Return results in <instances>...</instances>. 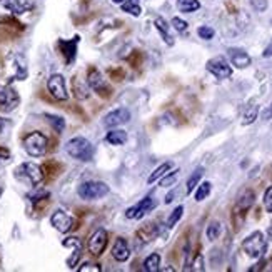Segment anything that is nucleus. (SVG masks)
I'll use <instances>...</instances> for the list:
<instances>
[{"label": "nucleus", "mask_w": 272, "mask_h": 272, "mask_svg": "<svg viewBox=\"0 0 272 272\" xmlns=\"http://www.w3.org/2000/svg\"><path fill=\"white\" fill-rule=\"evenodd\" d=\"M66 152L72 159L80 160V162H89L94 157V145L85 137H73L66 144Z\"/></svg>", "instance_id": "nucleus-1"}, {"label": "nucleus", "mask_w": 272, "mask_h": 272, "mask_svg": "<svg viewBox=\"0 0 272 272\" xmlns=\"http://www.w3.org/2000/svg\"><path fill=\"white\" fill-rule=\"evenodd\" d=\"M24 149L30 157H44L49 149V139L42 132L34 131L24 137Z\"/></svg>", "instance_id": "nucleus-2"}, {"label": "nucleus", "mask_w": 272, "mask_h": 272, "mask_svg": "<svg viewBox=\"0 0 272 272\" xmlns=\"http://www.w3.org/2000/svg\"><path fill=\"white\" fill-rule=\"evenodd\" d=\"M15 177L18 181L29 184V186H39L44 181V170L40 165L34 162H24L15 169Z\"/></svg>", "instance_id": "nucleus-3"}, {"label": "nucleus", "mask_w": 272, "mask_h": 272, "mask_svg": "<svg viewBox=\"0 0 272 272\" xmlns=\"http://www.w3.org/2000/svg\"><path fill=\"white\" fill-rule=\"evenodd\" d=\"M242 249L251 259H261L267 251V241L264 234H262L261 230L252 232L251 236L246 237V241L242 242Z\"/></svg>", "instance_id": "nucleus-4"}, {"label": "nucleus", "mask_w": 272, "mask_h": 272, "mask_svg": "<svg viewBox=\"0 0 272 272\" xmlns=\"http://www.w3.org/2000/svg\"><path fill=\"white\" fill-rule=\"evenodd\" d=\"M77 194H79V197L84 201L102 199V197H105L109 194V186L100 181H89V182L80 184L79 189H77Z\"/></svg>", "instance_id": "nucleus-5"}, {"label": "nucleus", "mask_w": 272, "mask_h": 272, "mask_svg": "<svg viewBox=\"0 0 272 272\" xmlns=\"http://www.w3.org/2000/svg\"><path fill=\"white\" fill-rule=\"evenodd\" d=\"M20 97H18L17 90L10 85H0V110L2 112H12L17 109Z\"/></svg>", "instance_id": "nucleus-6"}, {"label": "nucleus", "mask_w": 272, "mask_h": 272, "mask_svg": "<svg viewBox=\"0 0 272 272\" xmlns=\"http://www.w3.org/2000/svg\"><path fill=\"white\" fill-rule=\"evenodd\" d=\"M47 89L50 92V95L57 100H67L68 99V92L66 85V77L61 73H54L49 77L47 80Z\"/></svg>", "instance_id": "nucleus-7"}, {"label": "nucleus", "mask_w": 272, "mask_h": 272, "mask_svg": "<svg viewBox=\"0 0 272 272\" xmlns=\"http://www.w3.org/2000/svg\"><path fill=\"white\" fill-rule=\"evenodd\" d=\"M205 68L217 79H229L232 75V67L224 57H214L205 64Z\"/></svg>", "instance_id": "nucleus-8"}, {"label": "nucleus", "mask_w": 272, "mask_h": 272, "mask_svg": "<svg viewBox=\"0 0 272 272\" xmlns=\"http://www.w3.org/2000/svg\"><path fill=\"white\" fill-rule=\"evenodd\" d=\"M107 242H109L107 230H105V229H97L95 232L90 236L87 247H89L90 254L97 257V256H100L105 251V247H107Z\"/></svg>", "instance_id": "nucleus-9"}, {"label": "nucleus", "mask_w": 272, "mask_h": 272, "mask_svg": "<svg viewBox=\"0 0 272 272\" xmlns=\"http://www.w3.org/2000/svg\"><path fill=\"white\" fill-rule=\"evenodd\" d=\"M131 121V112H129L127 109H115L112 112H109L107 115L104 117V126L107 129H115L119 126H124V124H127Z\"/></svg>", "instance_id": "nucleus-10"}, {"label": "nucleus", "mask_w": 272, "mask_h": 272, "mask_svg": "<svg viewBox=\"0 0 272 272\" xmlns=\"http://www.w3.org/2000/svg\"><path fill=\"white\" fill-rule=\"evenodd\" d=\"M87 84H89V87L92 90H95L99 95H110V87L105 84L102 73H100L97 68H90L89 75H87Z\"/></svg>", "instance_id": "nucleus-11"}, {"label": "nucleus", "mask_w": 272, "mask_h": 272, "mask_svg": "<svg viewBox=\"0 0 272 272\" xmlns=\"http://www.w3.org/2000/svg\"><path fill=\"white\" fill-rule=\"evenodd\" d=\"M50 224L54 225V229H57L59 232L66 234L73 227V217L67 214L66 210H55L50 215Z\"/></svg>", "instance_id": "nucleus-12"}, {"label": "nucleus", "mask_w": 272, "mask_h": 272, "mask_svg": "<svg viewBox=\"0 0 272 272\" xmlns=\"http://www.w3.org/2000/svg\"><path fill=\"white\" fill-rule=\"evenodd\" d=\"M154 205H155L154 199H152V197H145V199H142L139 204L132 205L131 209L126 210V217L127 219H140V217H144L147 212H150L154 209Z\"/></svg>", "instance_id": "nucleus-13"}, {"label": "nucleus", "mask_w": 272, "mask_h": 272, "mask_svg": "<svg viewBox=\"0 0 272 272\" xmlns=\"http://www.w3.org/2000/svg\"><path fill=\"white\" fill-rule=\"evenodd\" d=\"M227 55H229V61L232 64L234 67L237 68H247L249 66L252 64V59L244 49H237V47H230L227 50Z\"/></svg>", "instance_id": "nucleus-14"}, {"label": "nucleus", "mask_w": 272, "mask_h": 272, "mask_svg": "<svg viewBox=\"0 0 272 272\" xmlns=\"http://www.w3.org/2000/svg\"><path fill=\"white\" fill-rule=\"evenodd\" d=\"M79 40H80V37L75 35L72 40H61V42H59V47H61L62 55L66 57V62L67 64H72L73 61H75L77 45H79Z\"/></svg>", "instance_id": "nucleus-15"}, {"label": "nucleus", "mask_w": 272, "mask_h": 272, "mask_svg": "<svg viewBox=\"0 0 272 272\" xmlns=\"http://www.w3.org/2000/svg\"><path fill=\"white\" fill-rule=\"evenodd\" d=\"M254 201H256L254 192H252V191H246L241 197H239L237 204H236V207H234V214H241V217L244 219V215H246V212L252 207Z\"/></svg>", "instance_id": "nucleus-16"}, {"label": "nucleus", "mask_w": 272, "mask_h": 272, "mask_svg": "<svg viewBox=\"0 0 272 272\" xmlns=\"http://www.w3.org/2000/svg\"><path fill=\"white\" fill-rule=\"evenodd\" d=\"M112 256H114V259L119 262H126L129 257H131V247H129L126 239L119 237L117 241H115L114 247H112Z\"/></svg>", "instance_id": "nucleus-17"}, {"label": "nucleus", "mask_w": 272, "mask_h": 272, "mask_svg": "<svg viewBox=\"0 0 272 272\" xmlns=\"http://www.w3.org/2000/svg\"><path fill=\"white\" fill-rule=\"evenodd\" d=\"M154 25H155V29L159 30V34L164 39V42L167 45H174V37H172V34H170V25L165 22V18L157 17L154 22Z\"/></svg>", "instance_id": "nucleus-18"}, {"label": "nucleus", "mask_w": 272, "mask_h": 272, "mask_svg": "<svg viewBox=\"0 0 272 272\" xmlns=\"http://www.w3.org/2000/svg\"><path fill=\"white\" fill-rule=\"evenodd\" d=\"M105 140H107L109 144H112V145H124L127 142V132L115 127V129H112V131L107 134Z\"/></svg>", "instance_id": "nucleus-19"}, {"label": "nucleus", "mask_w": 272, "mask_h": 272, "mask_svg": "<svg viewBox=\"0 0 272 272\" xmlns=\"http://www.w3.org/2000/svg\"><path fill=\"white\" fill-rule=\"evenodd\" d=\"M13 17H15V12L10 7L8 0H0V24H8L13 20Z\"/></svg>", "instance_id": "nucleus-20"}, {"label": "nucleus", "mask_w": 272, "mask_h": 272, "mask_svg": "<svg viewBox=\"0 0 272 272\" xmlns=\"http://www.w3.org/2000/svg\"><path fill=\"white\" fill-rule=\"evenodd\" d=\"M177 8L182 13H192L201 8L199 0H177Z\"/></svg>", "instance_id": "nucleus-21"}, {"label": "nucleus", "mask_w": 272, "mask_h": 272, "mask_svg": "<svg viewBox=\"0 0 272 272\" xmlns=\"http://www.w3.org/2000/svg\"><path fill=\"white\" fill-rule=\"evenodd\" d=\"M202 176H204V169H202V167L194 170L192 176L187 179V184H186V192H187V194H192V192H194V189L199 186V182H201Z\"/></svg>", "instance_id": "nucleus-22"}, {"label": "nucleus", "mask_w": 272, "mask_h": 272, "mask_svg": "<svg viewBox=\"0 0 272 272\" xmlns=\"http://www.w3.org/2000/svg\"><path fill=\"white\" fill-rule=\"evenodd\" d=\"M121 5H122V10L127 12V13H131L132 17H139L140 13H142L139 0H124Z\"/></svg>", "instance_id": "nucleus-23"}, {"label": "nucleus", "mask_w": 272, "mask_h": 272, "mask_svg": "<svg viewBox=\"0 0 272 272\" xmlns=\"http://www.w3.org/2000/svg\"><path fill=\"white\" fill-rule=\"evenodd\" d=\"M170 169H172V162H164V164H160L159 167L155 169L154 172H152L150 176H149V179H147V182H149V184H154L155 181H159L160 177H164Z\"/></svg>", "instance_id": "nucleus-24"}, {"label": "nucleus", "mask_w": 272, "mask_h": 272, "mask_svg": "<svg viewBox=\"0 0 272 272\" xmlns=\"http://www.w3.org/2000/svg\"><path fill=\"white\" fill-rule=\"evenodd\" d=\"M8 3H10V7L13 8L15 15H20V13L30 10L34 2H32V0H8Z\"/></svg>", "instance_id": "nucleus-25"}, {"label": "nucleus", "mask_w": 272, "mask_h": 272, "mask_svg": "<svg viewBox=\"0 0 272 272\" xmlns=\"http://www.w3.org/2000/svg\"><path fill=\"white\" fill-rule=\"evenodd\" d=\"M160 269V256L159 254H150L144 261V271L145 272H157Z\"/></svg>", "instance_id": "nucleus-26"}, {"label": "nucleus", "mask_w": 272, "mask_h": 272, "mask_svg": "<svg viewBox=\"0 0 272 272\" xmlns=\"http://www.w3.org/2000/svg\"><path fill=\"white\" fill-rule=\"evenodd\" d=\"M45 119H47V122L52 126V129L57 134H62V131L66 129V121L61 117V115H52V114H47L45 115Z\"/></svg>", "instance_id": "nucleus-27"}, {"label": "nucleus", "mask_w": 272, "mask_h": 272, "mask_svg": "<svg viewBox=\"0 0 272 272\" xmlns=\"http://www.w3.org/2000/svg\"><path fill=\"white\" fill-rule=\"evenodd\" d=\"M257 115H259V105H251L242 115V126H251L252 122H256Z\"/></svg>", "instance_id": "nucleus-28"}, {"label": "nucleus", "mask_w": 272, "mask_h": 272, "mask_svg": "<svg viewBox=\"0 0 272 272\" xmlns=\"http://www.w3.org/2000/svg\"><path fill=\"white\" fill-rule=\"evenodd\" d=\"M220 232H222V225H220V222H217V220H214V222H210L209 225H207V239L209 241H215V239H219Z\"/></svg>", "instance_id": "nucleus-29"}, {"label": "nucleus", "mask_w": 272, "mask_h": 272, "mask_svg": "<svg viewBox=\"0 0 272 272\" xmlns=\"http://www.w3.org/2000/svg\"><path fill=\"white\" fill-rule=\"evenodd\" d=\"M210 189H212V186H210V182H202V184H199L197 186V191H196V201L197 202H202V201H205L207 197H209V194H210Z\"/></svg>", "instance_id": "nucleus-30"}, {"label": "nucleus", "mask_w": 272, "mask_h": 272, "mask_svg": "<svg viewBox=\"0 0 272 272\" xmlns=\"http://www.w3.org/2000/svg\"><path fill=\"white\" fill-rule=\"evenodd\" d=\"M73 95L77 99H87L89 97V87L82 84L79 79H73Z\"/></svg>", "instance_id": "nucleus-31"}, {"label": "nucleus", "mask_w": 272, "mask_h": 272, "mask_svg": "<svg viewBox=\"0 0 272 272\" xmlns=\"http://www.w3.org/2000/svg\"><path fill=\"white\" fill-rule=\"evenodd\" d=\"M159 234V230H157V227H155L154 224H149V225H145L144 229L140 230L139 232V236L140 237H144V242H149V241H152L155 236Z\"/></svg>", "instance_id": "nucleus-32"}, {"label": "nucleus", "mask_w": 272, "mask_h": 272, "mask_svg": "<svg viewBox=\"0 0 272 272\" xmlns=\"http://www.w3.org/2000/svg\"><path fill=\"white\" fill-rule=\"evenodd\" d=\"M179 172H181V170L176 169V170H172L170 174H165L164 177H160V187H170V186H174V184L177 182Z\"/></svg>", "instance_id": "nucleus-33"}, {"label": "nucleus", "mask_w": 272, "mask_h": 272, "mask_svg": "<svg viewBox=\"0 0 272 272\" xmlns=\"http://www.w3.org/2000/svg\"><path fill=\"white\" fill-rule=\"evenodd\" d=\"M182 214H184V205L176 207V209L172 210V214L169 215V219H167V227H169V229H172L174 225H176V224L179 222V220H181Z\"/></svg>", "instance_id": "nucleus-34"}, {"label": "nucleus", "mask_w": 272, "mask_h": 272, "mask_svg": "<svg viewBox=\"0 0 272 272\" xmlns=\"http://www.w3.org/2000/svg\"><path fill=\"white\" fill-rule=\"evenodd\" d=\"M197 35H199L201 39H204V40H210V39H214L215 30L209 25H202V27L197 29Z\"/></svg>", "instance_id": "nucleus-35"}, {"label": "nucleus", "mask_w": 272, "mask_h": 272, "mask_svg": "<svg viewBox=\"0 0 272 272\" xmlns=\"http://www.w3.org/2000/svg\"><path fill=\"white\" fill-rule=\"evenodd\" d=\"M170 24H172V27H174V29H176L177 32H181V34H182V32H186V30L189 29V24H187L186 20H182L181 17H174Z\"/></svg>", "instance_id": "nucleus-36"}, {"label": "nucleus", "mask_w": 272, "mask_h": 272, "mask_svg": "<svg viewBox=\"0 0 272 272\" xmlns=\"http://www.w3.org/2000/svg\"><path fill=\"white\" fill-rule=\"evenodd\" d=\"M80 256H82V249H73L72 256L67 259V266H68V269H73V267L77 266V262H79Z\"/></svg>", "instance_id": "nucleus-37"}, {"label": "nucleus", "mask_w": 272, "mask_h": 272, "mask_svg": "<svg viewBox=\"0 0 272 272\" xmlns=\"http://www.w3.org/2000/svg\"><path fill=\"white\" fill-rule=\"evenodd\" d=\"M64 247H72V249H82V242L79 237H67L62 241Z\"/></svg>", "instance_id": "nucleus-38"}, {"label": "nucleus", "mask_w": 272, "mask_h": 272, "mask_svg": "<svg viewBox=\"0 0 272 272\" xmlns=\"http://www.w3.org/2000/svg\"><path fill=\"white\" fill-rule=\"evenodd\" d=\"M191 271H197V272L205 271V267H204V257H202L201 254H197V256H196V259H194V262H192Z\"/></svg>", "instance_id": "nucleus-39"}, {"label": "nucleus", "mask_w": 272, "mask_h": 272, "mask_svg": "<svg viewBox=\"0 0 272 272\" xmlns=\"http://www.w3.org/2000/svg\"><path fill=\"white\" fill-rule=\"evenodd\" d=\"M264 207L267 212H271L272 214V186L267 189L266 194H264Z\"/></svg>", "instance_id": "nucleus-40"}, {"label": "nucleus", "mask_w": 272, "mask_h": 272, "mask_svg": "<svg viewBox=\"0 0 272 272\" xmlns=\"http://www.w3.org/2000/svg\"><path fill=\"white\" fill-rule=\"evenodd\" d=\"M89 271H92V272H100V271H102V267H100L99 264H92V262H85L84 266L79 267V272H89Z\"/></svg>", "instance_id": "nucleus-41"}, {"label": "nucleus", "mask_w": 272, "mask_h": 272, "mask_svg": "<svg viewBox=\"0 0 272 272\" xmlns=\"http://www.w3.org/2000/svg\"><path fill=\"white\" fill-rule=\"evenodd\" d=\"M45 197H49V192L47 191H37L34 194H29V199L32 202H39V201L45 199Z\"/></svg>", "instance_id": "nucleus-42"}, {"label": "nucleus", "mask_w": 272, "mask_h": 272, "mask_svg": "<svg viewBox=\"0 0 272 272\" xmlns=\"http://www.w3.org/2000/svg\"><path fill=\"white\" fill-rule=\"evenodd\" d=\"M251 3L257 12H264L267 8V0H251Z\"/></svg>", "instance_id": "nucleus-43"}, {"label": "nucleus", "mask_w": 272, "mask_h": 272, "mask_svg": "<svg viewBox=\"0 0 272 272\" xmlns=\"http://www.w3.org/2000/svg\"><path fill=\"white\" fill-rule=\"evenodd\" d=\"M261 117H262V121H271V119H272V102L267 105L264 110H262Z\"/></svg>", "instance_id": "nucleus-44"}, {"label": "nucleus", "mask_w": 272, "mask_h": 272, "mask_svg": "<svg viewBox=\"0 0 272 272\" xmlns=\"http://www.w3.org/2000/svg\"><path fill=\"white\" fill-rule=\"evenodd\" d=\"M262 57H266V59H269V57H272V40H271V44L267 45L266 47V50L262 52Z\"/></svg>", "instance_id": "nucleus-45"}, {"label": "nucleus", "mask_w": 272, "mask_h": 272, "mask_svg": "<svg viewBox=\"0 0 272 272\" xmlns=\"http://www.w3.org/2000/svg\"><path fill=\"white\" fill-rule=\"evenodd\" d=\"M174 197H176V192H170V194H167V196H165V204H170V202L174 201Z\"/></svg>", "instance_id": "nucleus-46"}, {"label": "nucleus", "mask_w": 272, "mask_h": 272, "mask_svg": "<svg viewBox=\"0 0 272 272\" xmlns=\"http://www.w3.org/2000/svg\"><path fill=\"white\" fill-rule=\"evenodd\" d=\"M3 129H5V121H3V119L0 117V134L3 132Z\"/></svg>", "instance_id": "nucleus-47"}, {"label": "nucleus", "mask_w": 272, "mask_h": 272, "mask_svg": "<svg viewBox=\"0 0 272 272\" xmlns=\"http://www.w3.org/2000/svg\"><path fill=\"white\" fill-rule=\"evenodd\" d=\"M267 237H269L271 241H272V222H271L269 227H267Z\"/></svg>", "instance_id": "nucleus-48"}, {"label": "nucleus", "mask_w": 272, "mask_h": 272, "mask_svg": "<svg viewBox=\"0 0 272 272\" xmlns=\"http://www.w3.org/2000/svg\"><path fill=\"white\" fill-rule=\"evenodd\" d=\"M112 3H115V5H121V3L124 2V0H110Z\"/></svg>", "instance_id": "nucleus-49"}, {"label": "nucleus", "mask_w": 272, "mask_h": 272, "mask_svg": "<svg viewBox=\"0 0 272 272\" xmlns=\"http://www.w3.org/2000/svg\"><path fill=\"white\" fill-rule=\"evenodd\" d=\"M2 192H3V191H2V187H0V197H2Z\"/></svg>", "instance_id": "nucleus-50"}]
</instances>
